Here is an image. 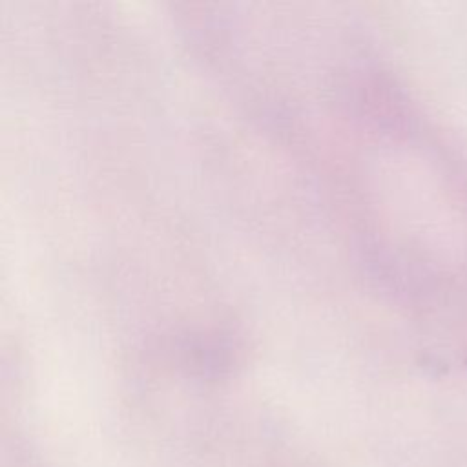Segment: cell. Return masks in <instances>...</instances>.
I'll return each instance as SVG.
<instances>
[]
</instances>
